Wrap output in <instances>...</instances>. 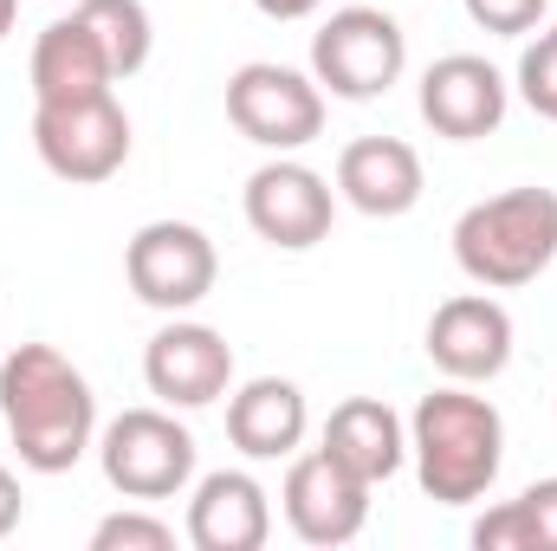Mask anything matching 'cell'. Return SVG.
Instances as JSON below:
<instances>
[{
  "label": "cell",
  "instance_id": "obj_1",
  "mask_svg": "<svg viewBox=\"0 0 557 551\" xmlns=\"http://www.w3.org/2000/svg\"><path fill=\"white\" fill-rule=\"evenodd\" d=\"M0 421L33 474H72L98 448V396L52 344H13L0 357Z\"/></svg>",
  "mask_w": 557,
  "mask_h": 551
},
{
  "label": "cell",
  "instance_id": "obj_2",
  "mask_svg": "<svg viewBox=\"0 0 557 551\" xmlns=\"http://www.w3.org/2000/svg\"><path fill=\"white\" fill-rule=\"evenodd\" d=\"M409 454L434 506H473L506 467V421L486 396H473V383H441L409 415Z\"/></svg>",
  "mask_w": 557,
  "mask_h": 551
},
{
  "label": "cell",
  "instance_id": "obj_3",
  "mask_svg": "<svg viewBox=\"0 0 557 551\" xmlns=\"http://www.w3.org/2000/svg\"><path fill=\"white\" fill-rule=\"evenodd\" d=\"M557 260V188H506L454 221V267L486 292H519Z\"/></svg>",
  "mask_w": 557,
  "mask_h": 551
},
{
  "label": "cell",
  "instance_id": "obj_4",
  "mask_svg": "<svg viewBox=\"0 0 557 551\" xmlns=\"http://www.w3.org/2000/svg\"><path fill=\"white\" fill-rule=\"evenodd\" d=\"M409 72V33L396 26L389 7H337L318 33H311V78L318 91L344 98V105H370L389 98V85H403Z\"/></svg>",
  "mask_w": 557,
  "mask_h": 551
},
{
  "label": "cell",
  "instance_id": "obj_5",
  "mask_svg": "<svg viewBox=\"0 0 557 551\" xmlns=\"http://www.w3.org/2000/svg\"><path fill=\"white\" fill-rule=\"evenodd\" d=\"M98 467L111 480V493L124 500H182L195 487V434L175 421V409H124L117 421H104L98 434Z\"/></svg>",
  "mask_w": 557,
  "mask_h": 551
},
{
  "label": "cell",
  "instance_id": "obj_6",
  "mask_svg": "<svg viewBox=\"0 0 557 551\" xmlns=\"http://www.w3.org/2000/svg\"><path fill=\"white\" fill-rule=\"evenodd\" d=\"M33 149L39 162L72 182V188H98L131 162V118L117 105V91L98 98H65V105H33Z\"/></svg>",
  "mask_w": 557,
  "mask_h": 551
},
{
  "label": "cell",
  "instance_id": "obj_7",
  "mask_svg": "<svg viewBox=\"0 0 557 551\" xmlns=\"http://www.w3.org/2000/svg\"><path fill=\"white\" fill-rule=\"evenodd\" d=\"M227 124L273 156H292V149L324 137V91L311 72L253 59L227 78Z\"/></svg>",
  "mask_w": 557,
  "mask_h": 551
},
{
  "label": "cell",
  "instance_id": "obj_8",
  "mask_svg": "<svg viewBox=\"0 0 557 551\" xmlns=\"http://www.w3.org/2000/svg\"><path fill=\"white\" fill-rule=\"evenodd\" d=\"M124 279H131V292L149 311L182 318L214 292L221 254L195 221H143L131 234V247H124Z\"/></svg>",
  "mask_w": 557,
  "mask_h": 551
},
{
  "label": "cell",
  "instance_id": "obj_9",
  "mask_svg": "<svg viewBox=\"0 0 557 551\" xmlns=\"http://www.w3.org/2000/svg\"><path fill=\"white\" fill-rule=\"evenodd\" d=\"M247 228L278 247V254H305L318 241H331V221H337V188L311 169V162H292V156H273L247 175Z\"/></svg>",
  "mask_w": 557,
  "mask_h": 551
},
{
  "label": "cell",
  "instance_id": "obj_10",
  "mask_svg": "<svg viewBox=\"0 0 557 551\" xmlns=\"http://www.w3.org/2000/svg\"><path fill=\"white\" fill-rule=\"evenodd\" d=\"M143 383L162 409H208L234 390V344L214 325L169 318L143 344Z\"/></svg>",
  "mask_w": 557,
  "mask_h": 551
},
{
  "label": "cell",
  "instance_id": "obj_11",
  "mask_svg": "<svg viewBox=\"0 0 557 551\" xmlns=\"http://www.w3.org/2000/svg\"><path fill=\"white\" fill-rule=\"evenodd\" d=\"M428 364L447 383H493L512 364V311L480 285V292H454L434 305L428 318Z\"/></svg>",
  "mask_w": 557,
  "mask_h": 551
},
{
  "label": "cell",
  "instance_id": "obj_12",
  "mask_svg": "<svg viewBox=\"0 0 557 551\" xmlns=\"http://www.w3.org/2000/svg\"><path fill=\"white\" fill-rule=\"evenodd\" d=\"M278 506H285V526L305 546H324V551L350 546L370 526V480H357L324 448H311V454H292L285 487H278Z\"/></svg>",
  "mask_w": 557,
  "mask_h": 551
},
{
  "label": "cell",
  "instance_id": "obj_13",
  "mask_svg": "<svg viewBox=\"0 0 557 551\" xmlns=\"http://www.w3.org/2000/svg\"><path fill=\"white\" fill-rule=\"evenodd\" d=\"M512 85L480 52H447L421 72V124L447 143H480L506 124Z\"/></svg>",
  "mask_w": 557,
  "mask_h": 551
},
{
  "label": "cell",
  "instance_id": "obj_14",
  "mask_svg": "<svg viewBox=\"0 0 557 551\" xmlns=\"http://www.w3.org/2000/svg\"><path fill=\"white\" fill-rule=\"evenodd\" d=\"M273 539V500L253 474L214 467L188 493V546L195 551H260Z\"/></svg>",
  "mask_w": 557,
  "mask_h": 551
},
{
  "label": "cell",
  "instance_id": "obj_15",
  "mask_svg": "<svg viewBox=\"0 0 557 551\" xmlns=\"http://www.w3.org/2000/svg\"><path fill=\"white\" fill-rule=\"evenodd\" d=\"M421 188H428L421 156L403 137H357V143H344V156H337V201H350L370 221L409 215L421 201Z\"/></svg>",
  "mask_w": 557,
  "mask_h": 551
},
{
  "label": "cell",
  "instance_id": "obj_16",
  "mask_svg": "<svg viewBox=\"0 0 557 551\" xmlns=\"http://www.w3.org/2000/svg\"><path fill=\"white\" fill-rule=\"evenodd\" d=\"M305 434H311V409L292 377H253L227 390V441L247 461H292Z\"/></svg>",
  "mask_w": 557,
  "mask_h": 551
},
{
  "label": "cell",
  "instance_id": "obj_17",
  "mask_svg": "<svg viewBox=\"0 0 557 551\" xmlns=\"http://www.w3.org/2000/svg\"><path fill=\"white\" fill-rule=\"evenodd\" d=\"M33 105H65V98H98V91H117V72L104 59V46L91 39V26L78 13L52 20L39 39H33Z\"/></svg>",
  "mask_w": 557,
  "mask_h": 551
},
{
  "label": "cell",
  "instance_id": "obj_18",
  "mask_svg": "<svg viewBox=\"0 0 557 551\" xmlns=\"http://www.w3.org/2000/svg\"><path fill=\"white\" fill-rule=\"evenodd\" d=\"M337 467H350L357 480H389L403 461H409V421L389 409L383 396H350L337 403L324 421V441H318Z\"/></svg>",
  "mask_w": 557,
  "mask_h": 551
},
{
  "label": "cell",
  "instance_id": "obj_19",
  "mask_svg": "<svg viewBox=\"0 0 557 551\" xmlns=\"http://www.w3.org/2000/svg\"><path fill=\"white\" fill-rule=\"evenodd\" d=\"M72 13H78V20L91 26V39L104 46L117 85L137 78L143 65H149V52H156V26H149V7H143V0H78Z\"/></svg>",
  "mask_w": 557,
  "mask_h": 551
},
{
  "label": "cell",
  "instance_id": "obj_20",
  "mask_svg": "<svg viewBox=\"0 0 557 551\" xmlns=\"http://www.w3.org/2000/svg\"><path fill=\"white\" fill-rule=\"evenodd\" d=\"M512 85H519V98H525L545 124H557V26L525 33V52H519Z\"/></svg>",
  "mask_w": 557,
  "mask_h": 551
},
{
  "label": "cell",
  "instance_id": "obj_21",
  "mask_svg": "<svg viewBox=\"0 0 557 551\" xmlns=\"http://www.w3.org/2000/svg\"><path fill=\"white\" fill-rule=\"evenodd\" d=\"M91 551H175V526L156 519V513L124 506V513H111V519L91 526Z\"/></svg>",
  "mask_w": 557,
  "mask_h": 551
},
{
  "label": "cell",
  "instance_id": "obj_22",
  "mask_svg": "<svg viewBox=\"0 0 557 551\" xmlns=\"http://www.w3.org/2000/svg\"><path fill=\"white\" fill-rule=\"evenodd\" d=\"M460 7H467V20L480 33H499V39H525L552 13V0H460Z\"/></svg>",
  "mask_w": 557,
  "mask_h": 551
},
{
  "label": "cell",
  "instance_id": "obj_23",
  "mask_svg": "<svg viewBox=\"0 0 557 551\" xmlns=\"http://www.w3.org/2000/svg\"><path fill=\"white\" fill-rule=\"evenodd\" d=\"M473 546L480 551H539V532H532L525 506L506 500V506H486V513L473 519Z\"/></svg>",
  "mask_w": 557,
  "mask_h": 551
},
{
  "label": "cell",
  "instance_id": "obj_24",
  "mask_svg": "<svg viewBox=\"0 0 557 551\" xmlns=\"http://www.w3.org/2000/svg\"><path fill=\"white\" fill-rule=\"evenodd\" d=\"M519 506H525V519H532V532H539V551H557V474L552 480H532V487L519 493Z\"/></svg>",
  "mask_w": 557,
  "mask_h": 551
},
{
  "label": "cell",
  "instance_id": "obj_25",
  "mask_svg": "<svg viewBox=\"0 0 557 551\" xmlns=\"http://www.w3.org/2000/svg\"><path fill=\"white\" fill-rule=\"evenodd\" d=\"M20 513H26V500H20V480H13V467H0V539L20 526Z\"/></svg>",
  "mask_w": 557,
  "mask_h": 551
},
{
  "label": "cell",
  "instance_id": "obj_26",
  "mask_svg": "<svg viewBox=\"0 0 557 551\" xmlns=\"http://www.w3.org/2000/svg\"><path fill=\"white\" fill-rule=\"evenodd\" d=\"M253 7H260L267 20H311L324 0H253Z\"/></svg>",
  "mask_w": 557,
  "mask_h": 551
},
{
  "label": "cell",
  "instance_id": "obj_27",
  "mask_svg": "<svg viewBox=\"0 0 557 551\" xmlns=\"http://www.w3.org/2000/svg\"><path fill=\"white\" fill-rule=\"evenodd\" d=\"M13 20H20V0H0V39L13 33Z\"/></svg>",
  "mask_w": 557,
  "mask_h": 551
}]
</instances>
